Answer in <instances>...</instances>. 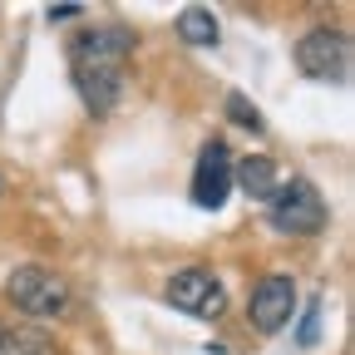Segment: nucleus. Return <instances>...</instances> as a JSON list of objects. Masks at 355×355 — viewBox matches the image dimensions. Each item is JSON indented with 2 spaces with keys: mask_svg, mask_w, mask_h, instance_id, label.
<instances>
[{
  "mask_svg": "<svg viewBox=\"0 0 355 355\" xmlns=\"http://www.w3.org/2000/svg\"><path fill=\"white\" fill-rule=\"evenodd\" d=\"M133 55V30L123 25H99V30H84L69 44V69L84 104L94 114H109L123 94V60Z\"/></svg>",
  "mask_w": 355,
  "mask_h": 355,
  "instance_id": "nucleus-1",
  "label": "nucleus"
},
{
  "mask_svg": "<svg viewBox=\"0 0 355 355\" xmlns=\"http://www.w3.org/2000/svg\"><path fill=\"white\" fill-rule=\"evenodd\" d=\"M272 227H282L291 237H311V232L326 227V202H321V193L311 188L306 178H291V183L277 188V198H272Z\"/></svg>",
  "mask_w": 355,
  "mask_h": 355,
  "instance_id": "nucleus-2",
  "label": "nucleus"
},
{
  "mask_svg": "<svg viewBox=\"0 0 355 355\" xmlns=\"http://www.w3.org/2000/svg\"><path fill=\"white\" fill-rule=\"evenodd\" d=\"M6 296L25 311V316H60V311L69 306V286H64V277H55V272H44V266H20V272H10V282H6Z\"/></svg>",
  "mask_w": 355,
  "mask_h": 355,
  "instance_id": "nucleus-3",
  "label": "nucleus"
},
{
  "mask_svg": "<svg viewBox=\"0 0 355 355\" xmlns=\"http://www.w3.org/2000/svg\"><path fill=\"white\" fill-rule=\"evenodd\" d=\"M296 69L306 79H321V84H340L350 74V40L340 30H311L296 44Z\"/></svg>",
  "mask_w": 355,
  "mask_h": 355,
  "instance_id": "nucleus-4",
  "label": "nucleus"
},
{
  "mask_svg": "<svg viewBox=\"0 0 355 355\" xmlns=\"http://www.w3.org/2000/svg\"><path fill=\"white\" fill-rule=\"evenodd\" d=\"M168 301L178 306V311H188V316H202V321H217L222 311H227V296H222V286L207 277V272H178L173 282H168Z\"/></svg>",
  "mask_w": 355,
  "mask_h": 355,
  "instance_id": "nucleus-5",
  "label": "nucleus"
},
{
  "mask_svg": "<svg viewBox=\"0 0 355 355\" xmlns=\"http://www.w3.org/2000/svg\"><path fill=\"white\" fill-rule=\"evenodd\" d=\"M227 188H232V153H227V144H207L198 158V173H193V202L217 212L227 202Z\"/></svg>",
  "mask_w": 355,
  "mask_h": 355,
  "instance_id": "nucleus-6",
  "label": "nucleus"
},
{
  "mask_svg": "<svg viewBox=\"0 0 355 355\" xmlns=\"http://www.w3.org/2000/svg\"><path fill=\"white\" fill-rule=\"evenodd\" d=\"M291 306H296V286L291 277H266L257 291H252V326L257 331H282L291 321Z\"/></svg>",
  "mask_w": 355,
  "mask_h": 355,
  "instance_id": "nucleus-7",
  "label": "nucleus"
},
{
  "mask_svg": "<svg viewBox=\"0 0 355 355\" xmlns=\"http://www.w3.org/2000/svg\"><path fill=\"white\" fill-rule=\"evenodd\" d=\"M232 178L242 183V193L257 198V202H272L277 188H282V178H277V163H272V158H242V163L232 168Z\"/></svg>",
  "mask_w": 355,
  "mask_h": 355,
  "instance_id": "nucleus-8",
  "label": "nucleus"
},
{
  "mask_svg": "<svg viewBox=\"0 0 355 355\" xmlns=\"http://www.w3.org/2000/svg\"><path fill=\"white\" fill-rule=\"evenodd\" d=\"M0 355H60L50 331H0Z\"/></svg>",
  "mask_w": 355,
  "mask_h": 355,
  "instance_id": "nucleus-9",
  "label": "nucleus"
},
{
  "mask_svg": "<svg viewBox=\"0 0 355 355\" xmlns=\"http://www.w3.org/2000/svg\"><path fill=\"white\" fill-rule=\"evenodd\" d=\"M178 35H183L188 44H217V20H212V10H202V6L183 10V15H178Z\"/></svg>",
  "mask_w": 355,
  "mask_h": 355,
  "instance_id": "nucleus-10",
  "label": "nucleus"
},
{
  "mask_svg": "<svg viewBox=\"0 0 355 355\" xmlns=\"http://www.w3.org/2000/svg\"><path fill=\"white\" fill-rule=\"evenodd\" d=\"M227 114H232L237 123H247V128H261V114H257V109H247V99H242V94H232V99H227Z\"/></svg>",
  "mask_w": 355,
  "mask_h": 355,
  "instance_id": "nucleus-11",
  "label": "nucleus"
},
{
  "mask_svg": "<svg viewBox=\"0 0 355 355\" xmlns=\"http://www.w3.org/2000/svg\"><path fill=\"white\" fill-rule=\"evenodd\" d=\"M316 336H321V306H311L301 321V345H316Z\"/></svg>",
  "mask_w": 355,
  "mask_h": 355,
  "instance_id": "nucleus-12",
  "label": "nucleus"
},
{
  "mask_svg": "<svg viewBox=\"0 0 355 355\" xmlns=\"http://www.w3.org/2000/svg\"><path fill=\"white\" fill-rule=\"evenodd\" d=\"M69 15H84L79 6H50V20H69Z\"/></svg>",
  "mask_w": 355,
  "mask_h": 355,
  "instance_id": "nucleus-13",
  "label": "nucleus"
},
{
  "mask_svg": "<svg viewBox=\"0 0 355 355\" xmlns=\"http://www.w3.org/2000/svg\"><path fill=\"white\" fill-rule=\"evenodd\" d=\"M0 331H6V326H0Z\"/></svg>",
  "mask_w": 355,
  "mask_h": 355,
  "instance_id": "nucleus-14",
  "label": "nucleus"
}]
</instances>
